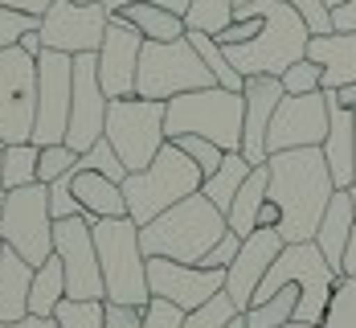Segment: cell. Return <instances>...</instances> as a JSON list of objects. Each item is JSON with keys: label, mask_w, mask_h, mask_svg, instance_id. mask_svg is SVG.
<instances>
[{"label": "cell", "mask_w": 356, "mask_h": 328, "mask_svg": "<svg viewBox=\"0 0 356 328\" xmlns=\"http://www.w3.org/2000/svg\"><path fill=\"white\" fill-rule=\"evenodd\" d=\"M21 49H25V54H33V58H37V54L45 49V45H41V33H37V29H33V33H25V37H21Z\"/></svg>", "instance_id": "cell-52"}, {"label": "cell", "mask_w": 356, "mask_h": 328, "mask_svg": "<svg viewBox=\"0 0 356 328\" xmlns=\"http://www.w3.org/2000/svg\"><path fill=\"white\" fill-rule=\"evenodd\" d=\"M242 115H246L242 91L205 86V91H188V95L168 99L164 132H168V140L205 136L225 152H242Z\"/></svg>", "instance_id": "cell-6"}, {"label": "cell", "mask_w": 356, "mask_h": 328, "mask_svg": "<svg viewBox=\"0 0 356 328\" xmlns=\"http://www.w3.org/2000/svg\"><path fill=\"white\" fill-rule=\"evenodd\" d=\"M234 13H238L234 0H188V8H184V29H188V33L217 37L229 21H234Z\"/></svg>", "instance_id": "cell-29"}, {"label": "cell", "mask_w": 356, "mask_h": 328, "mask_svg": "<svg viewBox=\"0 0 356 328\" xmlns=\"http://www.w3.org/2000/svg\"><path fill=\"white\" fill-rule=\"evenodd\" d=\"M70 99H74V58L58 49L37 54V123H33V144H66L70 127Z\"/></svg>", "instance_id": "cell-11"}, {"label": "cell", "mask_w": 356, "mask_h": 328, "mask_svg": "<svg viewBox=\"0 0 356 328\" xmlns=\"http://www.w3.org/2000/svg\"><path fill=\"white\" fill-rule=\"evenodd\" d=\"M283 4H291V8H295L303 21H307L312 37L336 33V29H332V8H327V0H283Z\"/></svg>", "instance_id": "cell-40"}, {"label": "cell", "mask_w": 356, "mask_h": 328, "mask_svg": "<svg viewBox=\"0 0 356 328\" xmlns=\"http://www.w3.org/2000/svg\"><path fill=\"white\" fill-rule=\"evenodd\" d=\"M340 275H344V279H356V230H353V238H348V251H344V263H340Z\"/></svg>", "instance_id": "cell-51"}, {"label": "cell", "mask_w": 356, "mask_h": 328, "mask_svg": "<svg viewBox=\"0 0 356 328\" xmlns=\"http://www.w3.org/2000/svg\"><path fill=\"white\" fill-rule=\"evenodd\" d=\"M4 152V148H0ZM4 201H8V185H4V169H0V214H4Z\"/></svg>", "instance_id": "cell-53"}, {"label": "cell", "mask_w": 356, "mask_h": 328, "mask_svg": "<svg viewBox=\"0 0 356 328\" xmlns=\"http://www.w3.org/2000/svg\"><path fill=\"white\" fill-rule=\"evenodd\" d=\"M205 86H217V78L205 66V58L197 54V45L188 41V33L180 41H143L140 74H136V95L140 99L168 103L177 95L205 91Z\"/></svg>", "instance_id": "cell-7"}, {"label": "cell", "mask_w": 356, "mask_h": 328, "mask_svg": "<svg viewBox=\"0 0 356 328\" xmlns=\"http://www.w3.org/2000/svg\"><path fill=\"white\" fill-rule=\"evenodd\" d=\"M78 160H82V152H74L70 144L41 148V156H37V185H54V181H62V177H70L74 169H78Z\"/></svg>", "instance_id": "cell-33"}, {"label": "cell", "mask_w": 356, "mask_h": 328, "mask_svg": "<svg viewBox=\"0 0 356 328\" xmlns=\"http://www.w3.org/2000/svg\"><path fill=\"white\" fill-rule=\"evenodd\" d=\"M320 328H356V279H344V275L336 279V292Z\"/></svg>", "instance_id": "cell-36"}, {"label": "cell", "mask_w": 356, "mask_h": 328, "mask_svg": "<svg viewBox=\"0 0 356 328\" xmlns=\"http://www.w3.org/2000/svg\"><path fill=\"white\" fill-rule=\"evenodd\" d=\"M0 328H58L54 325V316H25V320H0Z\"/></svg>", "instance_id": "cell-50"}, {"label": "cell", "mask_w": 356, "mask_h": 328, "mask_svg": "<svg viewBox=\"0 0 356 328\" xmlns=\"http://www.w3.org/2000/svg\"><path fill=\"white\" fill-rule=\"evenodd\" d=\"M111 13L103 0L95 4H74V0H54L45 13H41V45L45 49H58V54H99L103 37H107Z\"/></svg>", "instance_id": "cell-12"}, {"label": "cell", "mask_w": 356, "mask_h": 328, "mask_svg": "<svg viewBox=\"0 0 356 328\" xmlns=\"http://www.w3.org/2000/svg\"><path fill=\"white\" fill-rule=\"evenodd\" d=\"M103 328H143V308L107 304V325H103Z\"/></svg>", "instance_id": "cell-44"}, {"label": "cell", "mask_w": 356, "mask_h": 328, "mask_svg": "<svg viewBox=\"0 0 356 328\" xmlns=\"http://www.w3.org/2000/svg\"><path fill=\"white\" fill-rule=\"evenodd\" d=\"M177 144L193 156V164L201 169V177H213L217 169H221V160H225V148H217L213 140H205V136H180Z\"/></svg>", "instance_id": "cell-38"}, {"label": "cell", "mask_w": 356, "mask_h": 328, "mask_svg": "<svg viewBox=\"0 0 356 328\" xmlns=\"http://www.w3.org/2000/svg\"><path fill=\"white\" fill-rule=\"evenodd\" d=\"M201 169L193 164V156L168 140V144L156 152V160L140 169V173H127L123 181V197H127V218L136 226H147L152 218H160L164 210H172L177 201L201 193Z\"/></svg>", "instance_id": "cell-4"}, {"label": "cell", "mask_w": 356, "mask_h": 328, "mask_svg": "<svg viewBox=\"0 0 356 328\" xmlns=\"http://www.w3.org/2000/svg\"><path fill=\"white\" fill-rule=\"evenodd\" d=\"M0 255H4V242H0Z\"/></svg>", "instance_id": "cell-61"}, {"label": "cell", "mask_w": 356, "mask_h": 328, "mask_svg": "<svg viewBox=\"0 0 356 328\" xmlns=\"http://www.w3.org/2000/svg\"><path fill=\"white\" fill-rule=\"evenodd\" d=\"M184 325V312L168 299H152L143 308V328H180Z\"/></svg>", "instance_id": "cell-41"}, {"label": "cell", "mask_w": 356, "mask_h": 328, "mask_svg": "<svg viewBox=\"0 0 356 328\" xmlns=\"http://www.w3.org/2000/svg\"><path fill=\"white\" fill-rule=\"evenodd\" d=\"M353 210H356V185H353Z\"/></svg>", "instance_id": "cell-60"}, {"label": "cell", "mask_w": 356, "mask_h": 328, "mask_svg": "<svg viewBox=\"0 0 356 328\" xmlns=\"http://www.w3.org/2000/svg\"><path fill=\"white\" fill-rule=\"evenodd\" d=\"M147 288H152V299H168L180 312H193L209 304L217 292H225V271L188 267L172 258H147Z\"/></svg>", "instance_id": "cell-16"}, {"label": "cell", "mask_w": 356, "mask_h": 328, "mask_svg": "<svg viewBox=\"0 0 356 328\" xmlns=\"http://www.w3.org/2000/svg\"><path fill=\"white\" fill-rule=\"evenodd\" d=\"M336 4H344V0H327V8H336Z\"/></svg>", "instance_id": "cell-56"}, {"label": "cell", "mask_w": 356, "mask_h": 328, "mask_svg": "<svg viewBox=\"0 0 356 328\" xmlns=\"http://www.w3.org/2000/svg\"><path fill=\"white\" fill-rule=\"evenodd\" d=\"M283 234L279 230H254L250 238H242V251L238 258L225 267V292L229 299L246 312L250 304H254V292H258V283L266 279V271L275 267V258L283 251Z\"/></svg>", "instance_id": "cell-18"}, {"label": "cell", "mask_w": 356, "mask_h": 328, "mask_svg": "<svg viewBox=\"0 0 356 328\" xmlns=\"http://www.w3.org/2000/svg\"><path fill=\"white\" fill-rule=\"evenodd\" d=\"M238 251H242V238H238V234L229 230V234H225V238L217 242L213 251L201 258V267H209V271H225V267H229V263L238 258Z\"/></svg>", "instance_id": "cell-43"}, {"label": "cell", "mask_w": 356, "mask_h": 328, "mask_svg": "<svg viewBox=\"0 0 356 328\" xmlns=\"http://www.w3.org/2000/svg\"><path fill=\"white\" fill-rule=\"evenodd\" d=\"M90 234H95L99 267H103L107 304L147 308L152 288H147V255L140 247V226L131 218H99L90 221Z\"/></svg>", "instance_id": "cell-5"}, {"label": "cell", "mask_w": 356, "mask_h": 328, "mask_svg": "<svg viewBox=\"0 0 356 328\" xmlns=\"http://www.w3.org/2000/svg\"><path fill=\"white\" fill-rule=\"evenodd\" d=\"M37 25H41V17H33V13L0 8V49H13V45H21V37L33 33Z\"/></svg>", "instance_id": "cell-39"}, {"label": "cell", "mask_w": 356, "mask_h": 328, "mask_svg": "<svg viewBox=\"0 0 356 328\" xmlns=\"http://www.w3.org/2000/svg\"><path fill=\"white\" fill-rule=\"evenodd\" d=\"M70 193L82 210V218L99 221V218H127V197H123V185H115L103 173H90V169H74L70 173Z\"/></svg>", "instance_id": "cell-20"}, {"label": "cell", "mask_w": 356, "mask_h": 328, "mask_svg": "<svg viewBox=\"0 0 356 328\" xmlns=\"http://www.w3.org/2000/svg\"><path fill=\"white\" fill-rule=\"evenodd\" d=\"M295 308H299V288L286 283V288H279L270 299L246 308V320H250V328H279V325H286V320H295Z\"/></svg>", "instance_id": "cell-30"}, {"label": "cell", "mask_w": 356, "mask_h": 328, "mask_svg": "<svg viewBox=\"0 0 356 328\" xmlns=\"http://www.w3.org/2000/svg\"><path fill=\"white\" fill-rule=\"evenodd\" d=\"M327 123L332 107L316 95H283V103L275 107V119L266 127V152H291V148H320L327 140Z\"/></svg>", "instance_id": "cell-15"}, {"label": "cell", "mask_w": 356, "mask_h": 328, "mask_svg": "<svg viewBox=\"0 0 356 328\" xmlns=\"http://www.w3.org/2000/svg\"><path fill=\"white\" fill-rule=\"evenodd\" d=\"M49 214H54V221L58 218H78V214H82L78 201H74V193H70V177H62V181L49 185Z\"/></svg>", "instance_id": "cell-42"}, {"label": "cell", "mask_w": 356, "mask_h": 328, "mask_svg": "<svg viewBox=\"0 0 356 328\" xmlns=\"http://www.w3.org/2000/svg\"><path fill=\"white\" fill-rule=\"evenodd\" d=\"M332 107V103H327ZM323 160L332 169L336 189H353L356 185V136H353V111L332 107V123H327V140L320 144Z\"/></svg>", "instance_id": "cell-23"}, {"label": "cell", "mask_w": 356, "mask_h": 328, "mask_svg": "<svg viewBox=\"0 0 356 328\" xmlns=\"http://www.w3.org/2000/svg\"><path fill=\"white\" fill-rule=\"evenodd\" d=\"M229 234V221L205 193H193L177 201L172 210H164L160 218L140 226V247L147 258H172L201 267V258L213 251L217 242Z\"/></svg>", "instance_id": "cell-2"}, {"label": "cell", "mask_w": 356, "mask_h": 328, "mask_svg": "<svg viewBox=\"0 0 356 328\" xmlns=\"http://www.w3.org/2000/svg\"><path fill=\"white\" fill-rule=\"evenodd\" d=\"M49 4L54 0H0V8H17V13H33V17H41Z\"/></svg>", "instance_id": "cell-49"}, {"label": "cell", "mask_w": 356, "mask_h": 328, "mask_svg": "<svg viewBox=\"0 0 356 328\" xmlns=\"http://www.w3.org/2000/svg\"><path fill=\"white\" fill-rule=\"evenodd\" d=\"M225 328H250V320H246V312H238V316H234V320H229V325Z\"/></svg>", "instance_id": "cell-54"}, {"label": "cell", "mask_w": 356, "mask_h": 328, "mask_svg": "<svg viewBox=\"0 0 356 328\" xmlns=\"http://www.w3.org/2000/svg\"><path fill=\"white\" fill-rule=\"evenodd\" d=\"M107 4V13H119V8H127V4H160V8H172L184 17V8H188V0H103Z\"/></svg>", "instance_id": "cell-46"}, {"label": "cell", "mask_w": 356, "mask_h": 328, "mask_svg": "<svg viewBox=\"0 0 356 328\" xmlns=\"http://www.w3.org/2000/svg\"><path fill=\"white\" fill-rule=\"evenodd\" d=\"M283 82L279 74H250L242 86L246 99V115H242V156L250 164H266V127L275 119V107L283 103Z\"/></svg>", "instance_id": "cell-19"}, {"label": "cell", "mask_w": 356, "mask_h": 328, "mask_svg": "<svg viewBox=\"0 0 356 328\" xmlns=\"http://www.w3.org/2000/svg\"><path fill=\"white\" fill-rule=\"evenodd\" d=\"M307 58L320 62L323 91L356 82V33H320L307 41Z\"/></svg>", "instance_id": "cell-22"}, {"label": "cell", "mask_w": 356, "mask_h": 328, "mask_svg": "<svg viewBox=\"0 0 356 328\" xmlns=\"http://www.w3.org/2000/svg\"><path fill=\"white\" fill-rule=\"evenodd\" d=\"M356 230V210H353V189H336L327 210L320 218V230H316V247L320 255L327 258V267L340 275V263H344V251H348V238Z\"/></svg>", "instance_id": "cell-21"}, {"label": "cell", "mask_w": 356, "mask_h": 328, "mask_svg": "<svg viewBox=\"0 0 356 328\" xmlns=\"http://www.w3.org/2000/svg\"><path fill=\"white\" fill-rule=\"evenodd\" d=\"M279 221H283V210L266 197V201H262V210H258V230H279Z\"/></svg>", "instance_id": "cell-48"}, {"label": "cell", "mask_w": 356, "mask_h": 328, "mask_svg": "<svg viewBox=\"0 0 356 328\" xmlns=\"http://www.w3.org/2000/svg\"><path fill=\"white\" fill-rule=\"evenodd\" d=\"M238 312H242V308L229 299V292H217L209 304H201V308L184 312V325H180V328H225Z\"/></svg>", "instance_id": "cell-34"}, {"label": "cell", "mask_w": 356, "mask_h": 328, "mask_svg": "<svg viewBox=\"0 0 356 328\" xmlns=\"http://www.w3.org/2000/svg\"><path fill=\"white\" fill-rule=\"evenodd\" d=\"M62 299H66V267H62V258L58 255H49L41 267H33L29 312H33V316H54Z\"/></svg>", "instance_id": "cell-27"}, {"label": "cell", "mask_w": 356, "mask_h": 328, "mask_svg": "<svg viewBox=\"0 0 356 328\" xmlns=\"http://www.w3.org/2000/svg\"><path fill=\"white\" fill-rule=\"evenodd\" d=\"M78 169H90V173H103V177H111L115 185L127 181V164H123V156L111 148V140L103 136V140H95L90 144V152H82V160H78Z\"/></svg>", "instance_id": "cell-35"}, {"label": "cell", "mask_w": 356, "mask_h": 328, "mask_svg": "<svg viewBox=\"0 0 356 328\" xmlns=\"http://www.w3.org/2000/svg\"><path fill=\"white\" fill-rule=\"evenodd\" d=\"M74 4H95V0H74Z\"/></svg>", "instance_id": "cell-58"}, {"label": "cell", "mask_w": 356, "mask_h": 328, "mask_svg": "<svg viewBox=\"0 0 356 328\" xmlns=\"http://www.w3.org/2000/svg\"><path fill=\"white\" fill-rule=\"evenodd\" d=\"M234 4H238V8H242V4H254V0H234Z\"/></svg>", "instance_id": "cell-57"}, {"label": "cell", "mask_w": 356, "mask_h": 328, "mask_svg": "<svg viewBox=\"0 0 356 328\" xmlns=\"http://www.w3.org/2000/svg\"><path fill=\"white\" fill-rule=\"evenodd\" d=\"M266 193H270V169H266V164H254V173H250L246 185L238 189L234 205L225 210V221H229V230H234L238 238H250V234L258 230V210H262Z\"/></svg>", "instance_id": "cell-25"}, {"label": "cell", "mask_w": 356, "mask_h": 328, "mask_svg": "<svg viewBox=\"0 0 356 328\" xmlns=\"http://www.w3.org/2000/svg\"><path fill=\"white\" fill-rule=\"evenodd\" d=\"M164 115L168 103H156V99H111L107 107V136L111 148L123 156L127 173H140L156 160V152L168 144V132H164Z\"/></svg>", "instance_id": "cell-8"}, {"label": "cell", "mask_w": 356, "mask_h": 328, "mask_svg": "<svg viewBox=\"0 0 356 328\" xmlns=\"http://www.w3.org/2000/svg\"><path fill=\"white\" fill-rule=\"evenodd\" d=\"M254 8L262 13V33L254 41H246V45H221L225 58L234 62V70L242 78H250V74H283L291 62L307 58L312 29L291 4H283V0H254Z\"/></svg>", "instance_id": "cell-3"}, {"label": "cell", "mask_w": 356, "mask_h": 328, "mask_svg": "<svg viewBox=\"0 0 356 328\" xmlns=\"http://www.w3.org/2000/svg\"><path fill=\"white\" fill-rule=\"evenodd\" d=\"M37 156L41 148L29 140V144H8L0 152V169H4V185L8 189H21V185L37 181Z\"/></svg>", "instance_id": "cell-31"}, {"label": "cell", "mask_w": 356, "mask_h": 328, "mask_svg": "<svg viewBox=\"0 0 356 328\" xmlns=\"http://www.w3.org/2000/svg\"><path fill=\"white\" fill-rule=\"evenodd\" d=\"M332 29L336 33H356V0H344L332 8Z\"/></svg>", "instance_id": "cell-45"}, {"label": "cell", "mask_w": 356, "mask_h": 328, "mask_svg": "<svg viewBox=\"0 0 356 328\" xmlns=\"http://www.w3.org/2000/svg\"><path fill=\"white\" fill-rule=\"evenodd\" d=\"M0 242L25 258L29 267H41L54 255V214H49V185H21L8 189L4 214H0Z\"/></svg>", "instance_id": "cell-9"}, {"label": "cell", "mask_w": 356, "mask_h": 328, "mask_svg": "<svg viewBox=\"0 0 356 328\" xmlns=\"http://www.w3.org/2000/svg\"><path fill=\"white\" fill-rule=\"evenodd\" d=\"M140 54H143V37L111 13L107 37L99 45V82L107 91V99H131L136 95V74H140Z\"/></svg>", "instance_id": "cell-17"}, {"label": "cell", "mask_w": 356, "mask_h": 328, "mask_svg": "<svg viewBox=\"0 0 356 328\" xmlns=\"http://www.w3.org/2000/svg\"><path fill=\"white\" fill-rule=\"evenodd\" d=\"M37 123V58L21 45L0 49V140L29 144Z\"/></svg>", "instance_id": "cell-10"}, {"label": "cell", "mask_w": 356, "mask_h": 328, "mask_svg": "<svg viewBox=\"0 0 356 328\" xmlns=\"http://www.w3.org/2000/svg\"><path fill=\"white\" fill-rule=\"evenodd\" d=\"M353 136H356V111H353Z\"/></svg>", "instance_id": "cell-59"}, {"label": "cell", "mask_w": 356, "mask_h": 328, "mask_svg": "<svg viewBox=\"0 0 356 328\" xmlns=\"http://www.w3.org/2000/svg\"><path fill=\"white\" fill-rule=\"evenodd\" d=\"M115 17H123L143 41H180V37L188 33L184 29V17L172 13V8H160V4H127Z\"/></svg>", "instance_id": "cell-26"}, {"label": "cell", "mask_w": 356, "mask_h": 328, "mask_svg": "<svg viewBox=\"0 0 356 328\" xmlns=\"http://www.w3.org/2000/svg\"><path fill=\"white\" fill-rule=\"evenodd\" d=\"M323 99H327L332 107L356 111V82H348V86H336V91H323Z\"/></svg>", "instance_id": "cell-47"}, {"label": "cell", "mask_w": 356, "mask_h": 328, "mask_svg": "<svg viewBox=\"0 0 356 328\" xmlns=\"http://www.w3.org/2000/svg\"><path fill=\"white\" fill-rule=\"evenodd\" d=\"M29 283H33V267L17 251L4 247V255H0V320L29 316Z\"/></svg>", "instance_id": "cell-24"}, {"label": "cell", "mask_w": 356, "mask_h": 328, "mask_svg": "<svg viewBox=\"0 0 356 328\" xmlns=\"http://www.w3.org/2000/svg\"><path fill=\"white\" fill-rule=\"evenodd\" d=\"M107 91L99 82V54H74V99H70V127L66 144L74 152H90L95 140L107 132Z\"/></svg>", "instance_id": "cell-14"}, {"label": "cell", "mask_w": 356, "mask_h": 328, "mask_svg": "<svg viewBox=\"0 0 356 328\" xmlns=\"http://www.w3.org/2000/svg\"><path fill=\"white\" fill-rule=\"evenodd\" d=\"M279 328H320V325H303V320H286V325H279Z\"/></svg>", "instance_id": "cell-55"}, {"label": "cell", "mask_w": 356, "mask_h": 328, "mask_svg": "<svg viewBox=\"0 0 356 328\" xmlns=\"http://www.w3.org/2000/svg\"><path fill=\"white\" fill-rule=\"evenodd\" d=\"M54 255L66 267V295L70 299H107L103 288V267L95 251L90 218H58L54 221Z\"/></svg>", "instance_id": "cell-13"}, {"label": "cell", "mask_w": 356, "mask_h": 328, "mask_svg": "<svg viewBox=\"0 0 356 328\" xmlns=\"http://www.w3.org/2000/svg\"><path fill=\"white\" fill-rule=\"evenodd\" d=\"M58 328H103L107 325V299H62L54 312Z\"/></svg>", "instance_id": "cell-32"}, {"label": "cell", "mask_w": 356, "mask_h": 328, "mask_svg": "<svg viewBox=\"0 0 356 328\" xmlns=\"http://www.w3.org/2000/svg\"><path fill=\"white\" fill-rule=\"evenodd\" d=\"M254 173V164H250L242 152H225V160H221V169H217L213 177H205L201 181V193L213 201L217 210L225 214L229 205H234V197H238V189L246 185V177Z\"/></svg>", "instance_id": "cell-28"}, {"label": "cell", "mask_w": 356, "mask_h": 328, "mask_svg": "<svg viewBox=\"0 0 356 328\" xmlns=\"http://www.w3.org/2000/svg\"><path fill=\"white\" fill-rule=\"evenodd\" d=\"M0 148H8V144H4V140H0Z\"/></svg>", "instance_id": "cell-62"}, {"label": "cell", "mask_w": 356, "mask_h": 328, "mask_svg": "<svg viewBox=\"0 0 356 328\" xmlns=\"http://www.w3.org/2000/svg\"><path fill=\"white\" fill-rule=\"evenodd\" d=\"M279 82H283L286 95H316V91H323V70H320V62L299 58V62H291L279 74Z\"/></svg>", "instance_id": "cell-37"}, {"label": "cell", "mask_w": 356, "mask_h": 328, "mask_svg": "<svg viewBox=\"0 0 356 328\" xmlns=\"http://www.w3.org/2000/svg\"><path fill=\"white\" fill-rule=\"evenodd\" d=\"M270 201L283 210L279 234L283 242H316L320 218L336 193L332 169L320 148H291V152H270Z\"/></svg>", "instance_id": "cell-1"}]
</instances>
